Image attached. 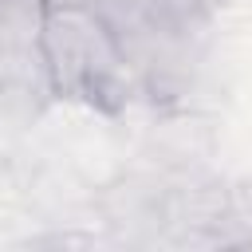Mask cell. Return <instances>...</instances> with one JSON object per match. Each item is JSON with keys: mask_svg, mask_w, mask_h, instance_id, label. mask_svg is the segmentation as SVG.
Here are the masks:
<instances>
[{"mask_svg": "<svg viewBox=\"0 0 252 252\" xmlns=\"http://www.w3.org/2000/svg\"><path fill=\"white\" fill-rule=\"evenodd\" d=\"M39 47L51 94L98 102L106 94H122V87L134 79L118 32L94 8H47Z\"/></svg>", "mask_w": 252, "mask_h": 252, "instance_id": "cell-1", "label": "cell"}, {"mask_svg": "<svg viewBox=\"0 0 252 252\" xmlns=\"http://www.w3.org/2000/svg\"><path fill=\"white\" fill-rule=\"evenodd\" d=\"M91 8L118 35H126V32H134V28H142V24H150V20L161 16V0H94Z\"/></svg>", "mask_w": 252, "mask_h": 252, "instance_id": "cell-2", "label": "cell"}, {"mask_svg": "<svg viewBox=\"0 0 252 252\" xmlns=\"http://www.w3.org/2000/svg\"><path fill=\"white\" fill-rule=\"evenodd\" d=\"M94 0H43V8H91Z\"/></svg>", "mask_w": 252, "mask_h": 252, "instance_id": "cell-3", "label": "cell"}]
</instances>
